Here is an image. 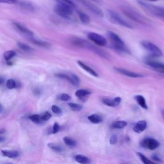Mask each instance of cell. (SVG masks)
<instances>
[{"mask_svg": "<svg viewBox=\"0 0 164 164\" xmlns=\"http://www.w3.org/2000/svg\"><path fill=\"white\" fill-rule=\"evenodd\" d=\"M71 43L75 46L79 47H82V48H86L91 49L92 51H93L94 53H96V54L100 55L104 58H108L107 55L105 53L103 52L101 50H99L98 48L94 47L92 46L91 44L89 43L88 42H87L86 41L83 40V39H80V38H73L71 39Z\"/></svg>", "mask_w": 164, "mask_h": 164, "instance_id": "6da1fadb", "label": "cell"}, {"mask_svg": "<svg viewBox=\"0 0 164 164\" xmlns=\"http://www.w3.org/2000/svg\"><path fill=\"white\" fill-rule=\"evenodd\" d=\"M122 11L127 17L129 18V19L135 21V22L142 24L147 23L148 21L144 16H142L139 13L136 12L133 9H131V8L123 7L122 9Z\"/></svg>", "mask_w": 164, "mask_h": 164, "instance_id": "7a4b0ae2", "label": "cell"}, {"mask_svg": "<svg viewBox=\"0 0 164 164\" xmlns=\"http://www.w3.org/2000/svg\"><path fill=\"white\" fill-rule=\"evenodd\" d=\"M54 11L59 16L68 19L73 13V7L69 5L58 3L54 8Z\"/></svg>", "mask_w": 164, "mask_h": 164, "instance_id": "3957f363", "label": "cell"}, {"mask_svg": "<svg viewBox=\"0 0 164 164\" xmlns=\"http://www.w3.org/2000/svg\"><path fill=\"white\" fill-rule=\"evenodd\" d=\"M108 37L112 43V46L115 49L119 50V51H125L126 47L124 42L117 34H116L113 31H108Z\"/></svg>", "mask_w": 164, "mask_h": 164, "instance_id": "277c9868", "label": "cell"}, {"mask_svg": "<svg viewBox=\"0 0 164 164\" xmlns=\"http://www.w3.org/2000/svg\"><path fill=\"white\" fill-rule=\"evenodd\" d=\"M141 44L142 47H143L145 49H146L153 57H161L163 54L162 51H161L159 47H157L154 44H153L152 42L147 41H144L141 42Z\"/></svg>", "mask_w": 164, "mask_h": 164, "instance_id": "5b68a950", "label": "cell"}, {"mask_svg": "<svg viewBox=\"0 0 164 164\" xmlns=\"http://www.w3.org/2000/svg\"><path fill=\"white\" fill-rule=\"evenodd\" d=\"M108 15L113 22L115 23L117 25L122 26L123 27H125L127 28H133V26L131 24H129L126 21L123 19L119 15L117 12H115L113 10H108Z\"/></svg>", "mask_w": 164, "mask_h": 164, "instance_id": "8992f818", "label": "cell"}, {"mask_svg": "<svg viewBox=\"0 0 164 164\" xmlns=\"http://www.w3.org/2000/svg\"><path fill=\"white\" fill-rule=\"evenodd\" d=\"M88 38L90 41L93 42L94 44H96L97 46H105L107 44V41L104 37L99 35L98 33L94 32H90L87 35Z\"/></svg>", "mask_w": 164, "mask_h": 164, "instance_id": "52a82bcc", "label": "cell"}, {"mask_svg": "<svg viewBox=\"0 0 164 164\" xmlns=\"http://www.w3.org/2000/svg\"><path fill=\"white\" fill-rule=\"evenodd\" d=\"M141 145L144 148L149 150H155L160 146V142L154 139L145 138L141 141Z\"/></svg>", "mask_w": 164, "mask_h": 164, "instance_id": "ba28073f", "label": "cell"}, {"mask_svg": "<svg viewBox=\"0 0 164 164\" xmlns=\"http://www.w3.org/2000/svg\"><path fill=\"white\" fill-rule=\"evenodd\" d=\"M81 2L84 6L91 12L93 13V14H96L100 17H103L104 16V14H103L102 10L99 7H97L96 5L88 1H86V0H81Z\"/></svg>", "mask_w": 164, "mask_h": 164, "instance_id": "9c48e42d", "label": "cell"}, {"mask_svg": "<svg viewBox=\"0 0 164 164\" xmlns=\"http://www.w3.org/2000/svg\"><path fill=\"white\" fill-rule=\"evenodd\" d=\"M55 76H56L58 78L66 80L69 82V83L73 85L78 86L79 83H80V79H79L78 76L76 75H75V74H70V75H69V74L59 73V74H57Z\"/></svg>", "mask_w": 164, "mask_h": 164, "instance_id": "30bf717a", "label": "cell"}, {"mask_svg": "<svg viewBox=\"0 0 164 164\" xmlns=\"http://www.w3.org/2000/svg\"><path fill=\"white\" fill-rule=\"evenodd\" d=\"M144 8H145L148 11H149L154 14L156 16L164 18V8L163 7H158L153 5H147L145 3H141Z\"/></svg>", "mask_w": 164, "mask_h": 164, "instance_id": "8fae6325", "label": "cell"}, {"mask_svg": "<svg viewBox=\"0 0 164 164\" xmlns=\"http://www.w3.org/2000/svg\"><path fill=\"white\" fill-rule=\"evenodd\" d=\"M145 63H146L147 65L150 66L153 69H154L155 71H157V72L164 74V63L159 62L153 61V60H147Z\"/></svg>", "mask_w": 164, "mask_h": 164, "instance_id": "7c38bea8", "label": "cell"}, {"mask_svg": "<svg viewBox=\"0 0 164 164\" xmlns=\"http://www.w3.org/2000/svg\"><path fill=\"white\" fill-rule=\"evenodd\" d=\"M115 70L117 71V73L121 74V75L128 76V77H130V78H141L143 76V75H141V74L132 72V71L126 70L125 69L115 68Z\"/></svg>", "mask_w": 164, "mask_h": 164, "instance_id": "4fadbf2b", "label": "cell"}, {"mask_svg": "<svg viewBox=\"0 0 164 164\" xmlns=\"http://www.w3.org/2000/svg\"><path fill=\"white\" fill-rule=\"evenodd\" d=\"M121 102V98L120 97H116L114 99L104 98L103 99V103L105 105L111 107H117Z\"/></svg>", "mask_w": 164, "mask_h": 164, "instance_id": "5bb4252c", "label": "cell"}, {"mask_svg": "<svg viewBox=\"0 0 164 164\" xmlns=\"http://www.w3.org/2000/svg\"><path fill=\"white\" fill-rule=\"evenodd\" d=\"M147 123L145 121H139L133 127V131L137 133H140L144 131L147 128Z\"/></svg>", "mask_w": 164, "mask_h": 164, "instance_id": "9a60e30c", "label": "cell"}, {"mask_svg": "<svg viewBox=\"0 0 164 164\" xmlns=\"http://www.w3.org/2000/svg\"><path fill=\"white\" fill-rule=\"evenodd\" d=\"M14 25L18 31H20V32H21L23 34H25V35H29V36H31L33 35L32 31L29 30L28 28L25 27V26L21 25V24L18 23H14Z\"/></svg>", "mask_w": 164, "mask_h": 164, "instance_id": "2e32d148", "label": "cell"}, {"mask_svg": "<svg viewBox=\"0 0 164 164\" xmlns=\"http://www.w3.org/2000/svg\"><path fill=\"white\" fill-rule=\"evenodd\" d=\"M78 63L83 70L87 71V72L89 73L90 75H91L93 76H95V77H98V76H99L98 74H97L96 71L90 67L89 66L87 65L85 63H84L83 62H82L81 61H78Z\"/></svg>", "mask_w": 164, "mask_h": 164, "instance_id": "e0dca14e", "label": "cell"}, {"mask_svg": "<svg viewBox=\"0 0 164 164\" xmlns=\"http://www.w3.org/2000/svg\"><path fill=\"white\" fill-rule=\"evenodd\" d=\"M1 153L4 157H7L10 158H16L20 155L19 153L15 150H2Z\"/></svg>", "mask_w": 164, "mask_h": 164, "instance_id": "ac0fdd59", "label": "cell"}, {"mask_svg": "<svg viewBox=\"0 0 164 164\" xmlns=\"http://www.w3.org/2000/svg\"><path fill=\"white\" fill-rule=\"evenodd\" d=\"M91 94V92L87 89H79L76 92L75 95L78 98L81 99H84L87 98V97Z\"/></svg>", "mask_w": 164, "mask_h": 164, "instance_id": "d6986e66", "label": "cell"}, {"mask_svg": "<svg viewBox=\"0 0 164 164\" xmlns=\"http://www.w3.org/2000/svg\"><path fill=\"white\" fill-rule=\"evenodd\" d=\"M88 119L94 124H99L103 122V117L99 114H92L88 117Z\"/></svg>", "mask_w": 164, "mask_h": 164, "instance_id": "ffe728a7", "label": "cell"}, {"mask_svg": "<svg viewBox=\"0 0 164 164\" xmlns=\"http://www.w3.org/2000/svg\"><path fill=\"white\" fill-rule=\"evenodd\" d=\"M135 98L136 101L137 102V103L141 106L142 108H143L144 109H148V107L147 105V103L146 101H145V99L144 97L141 96V95H137L135 97Z\"/></svg>", "mask_w": 164, "mask_h": 164, "instance_id": "44dd1931", "label": "cell"}, {"mask_svg": "<svg viewBox=\"0 0 164 164\" xmlns=\"http://www.w3.org/2000/svg\"><path fill=\"white\" fill-rule=\"evenodd\" d=\"M75 160L79 163L81 164H89L90 163V159L85 157V156L81 155H77L75 156Z\"/></svg>", "mask_w": 164, "mask_h": 164, "instance_id": "7402d4cb", "label": "cell"}, {"mask_svg": "<svg viewBox=\"0 0 164 164\" xmlns=\"http://www.w3.org/2000/svg\"><path fill=\"white\" fill-rule=\"evenodd\" d=\"M127 125H128V123H127L126 121H118L112 123L111 126H112V128L114 129H122L124 128V127H126Z\"/></svg>", "mask_w": 164, "mask_h": 164, "instance_id": "603a6c76", "label": "cell"}, {"mask_svg": "<svg viewBox=\"0 0 164 164\" xmlns=\"http://www.w3.org/2000/svg\"><path fill=\"white\" fill-rule=\"evenodd\" d=\"M31 42H32L33 44L37 45V46H40V47H46V48H48V47H50V44L49 43H47V42L42 41L41 40H38V39H36L31 38Z\"/></svg>", "mask_w": 164, "mask_h": 164, "instance_id": "cb8c5ba5", "label": "cell"}, {"mask_svg": "<svg viewBox=\"0 0 164 164\" xmlns=\"http://www.w3.org/2000/svg\"><path fill=\"white\" fill-rule=\"evenodd\" d=\"M17 46L22 51L26 53H30L32 51V48L30 46H29L28 45L25 43H23V42H17Z\"/></svg>", "mask_w": 164, "mask_h": 164, "instance_id": "d4e9b609", "label": "cell"}, {"mask_svg": "<svg viewBox=\"0 0 164 164\" xmlns=\"http://www.w3.org/2000/svg\"><path fill=\"white\" fill-rule=\"evenodd\" d=\"M63 141L66 145H68V146H69V147H75L76 145V141L73 140V139L70 138V137H63Z\"/></svg>", "mask_w": 164, "mask_h": 164, "instance_id": "484cf974", "label": "cell"}, {"mask_svg": "<svg viewBox=\"0 0 164 164\" xmlns=\"http://www.w3.org/2000/svg\"><path fill=\"white\" fill-rule=\"evenodd\" d=\"M78 15H79V17H80V19L83 23L87 24L90 22V21H91L89 15H87L86 14H85V13L83 12H79Z\"/></svg>", "mask_w": 164, "mask_h": 164, "instance_id": "4316f807", "label": "cell"}, {"mask_svg": "<svg viewBox=\"0 0 164 164\" xmlns=\"http://www.w3.org/2000/svg\"><path fill=\"white\" fill-rule=\"evenodd\" d=\"M47 146H48V147H49L50 149L57 153H61L63 151V148L60 146V145L55 144L53 143H49L48 145H47Z\"/></svg>", "mask_w": 164, "mask_h": 164, "instance_id": "83f0119b", "label": "cell"}, {"mask_svg": "<svg viewBox=\"0 0 164 164\" xmlns=\"http://www.w3.org/2000/svg\"><path fill=\"white\" fill-rule=\"evenodd\" d=\"M137 155L139 156L140 159L141 160V161L143 162L144 164H157L155 162L148 159L145 156H144L143 154H142L141 153H137Z\"/></svg>", "mask_w": 164, "mask_h": 164, "instance_id": "f1b7e54d", "label": "cell"}, {"mask_svg": "<svg viewBox=\"0 0 164 164\" xmlns=\"http://www.w3.org/2000/svg\"><path fill=\"white\" fill-rule=\"evenodd\" d=\"M15 52L14 51H12V50H10V51H7L4 53L3 57L4 59L7 60V61H9L11 59H12L13 57L15 56Z\"/></svg>", "mask_w": 164, "mask_h": 164, "instance_id": "f546056e", "label": "cell"}, {"mask_svg": "<svg viewBox=\"0 0 164 164\" xmlns=\"http://www.w3.org/2000/svg\"><path fill=\"white\" fill-rule=\"evenodd\" d=\"M68 105L71 109L73 111H80L83 108V107L81 105L74 103H69Z\"/></svg>", "mask_w": 164, "mask_h": 164, "instance_id": "4dcf8cb0", "label": "cell"}, {"mask_svg": "<svg viewBox=\"0 0 164 164\" xmlns=\"http://www.w3.org/2000/svg\"><path fill=\"white\" fill-rule=\"evenodd\" d=\"M30 119L32 121V122L36 124L40 123L42 121L41 116L38 114H33L32 115H31L30 117Z\"/></svg>", "mask_w": 164, "mask_h": 164, "instance_id": "1f68e13d", "label": "cell"}, {"mask_svg": "<svg viewBox=\"0 0 164 164\" xmlns=\"http://www.w3.org/2000/svg\"><path fill=\"white\" fill-rule=\"evenodd\" d=\"M7 87L8 89H13L17 87V83L13 79H10V80L7 81Z\"/></svg>", "mask_w": 164, "mask_h": 164, "instance_id": "d6a6232c", "label": "cell"}, {"mask_svg": "<svg viewBox=\"0 0 164 164\" xmlns=\"http://www.w3.org/2000/svg\"><path fill=\"white\" fill-rule=\"evenodd\" d=\"M21 7H23V9H25L26 10H28L30 12H32L33 11V7L31 5V4L29 3H21Z\"/></svg>", "mask_w": 164, "mask_h": 164, "instance_id": "836d02e7", "label": "cell"}, {"mask_svg": "<svg viewBox=\"0 0 164 164\" xmlns=\"http://www.w3.org/2000/svg\"><path fill=\"white\" fill-rule=\"evenodd\" d=\"M51 110L53 112L56 113V114H60V113H62V111L60 109V108L57 105H53L51 107Z\"/></svg>", "mask_w": 164, "mask_h": 164, "instance_id": "e575fe53", "label": "cell"}, {"mask_svg": "<svg viewBox=\"0 0 164 164\" xmlns=\"http://www.w3.org/2000/svg\"><path fill=\"white\" fill-rule=\"evenodd\" d=\"M51 117V114L49 112H45L41 115V119L43 121H48Z\"/></svg>", "mask_w": 164, "mask_h": 164, "instance_id": "d590c367", "label": "cell"}, {"mask_svg": "<svg viewBox=\"0 0 164 164\" xmlns=\"http://www.w3.org/2000/svg\"><path fill=\"white\" fill-rule=\"evenodd\" d=\"M56 1H58L59 3H62V4H66V5H70L71 7H74L75 5L73 3V1L71 0H56Z\"/></svg>", "mask_w": 164, "mask_h": 164, "instance_id": "8d00e7d4", "label": "cell"}, {"mask_svg": "<svg viewBox=\"0 0 164 164\" xmlns=\"http://www.w3.org/2000/svg\"><path fill=\"white\" fill-rule=\"evenodd\" d=\"M60 99L63 101H68L71 99V96L67 94L63 93V94H62L61 95H60Z\"/></svg>", "mask_w": 164, "mask_h": 164, "instance_id": "74e56055", "label": "cell"}, {"mask_svg": "<svg viewBox=\"0 0 164 164\" xmlns=\"http://www.w3.org/2000/svg\"><path fill=\"white\" fill-rule=\"evenodd\" d=\"M118 138L116 135H112L110 139V144L112 145H114L117 142Z\"/></svg>", "mask_w": 164, "mask_h": 164, "instance_id": "f35d334b", "label": "cell"}, {"mask_svg": "<svg viewBox=\"0 0 164 164\" xmlns=\"http://www.w3.org/2000/svg\"><path fill=\"white\" fill-rule=\"evenodd\" d=\"M60 130V125L58 123H55L53 127V133L56 134Z\"/></svg>", "mask_w": 164, "mask_h": 164, "instance_id": "ab89813d", "label": "cell"}, {"mask_svg": "<svg viewBox=\"0 0 164 164\" xmlns=\"http://www.w3.org/2000/svg\"><path fill=\"white\" fill-rule=\"evenodd\" d=\"M17 0H0V3L8 4H14L17 2Z\"/></svg>", "mask_w": 164, "mask_h": 164, "instance_id": "60d3db41", "label": "cell"}, {"mask_svg": "<svg viewBox=\"0 0 164 164\" xmlns=\"http://www.w3.org/2000/svg\"><path fill=\"white\" fill-rule=\"evenodd\" d=\"M151 158H152V159H153V160L156 161V162H162V160H161L160 158H159V157H158V156L157 155H153L152 157H151Z\"/></svg>", "mask_w": 164, "mask_h": 164, "instance_id": "b9f144b4", "label": "cell"}, {"mask_svg": "<svg viewBox=\"0 0 164 164\" xmlns=\"http://www.w3.org/2000/svg\"><path fill=\"white\" fill-rule=\"evenodd\" d=\"M3 112H4V108L2 106V105L0 104V113H2Z\"/></svg>", "mask_w": 164, "mask_h": 164, "instance_id": "7bdbcfd3", "label": "cell"}, {"mask_svg": "<svg viewBox=\"0 0 164 164\" xmlns=\"http://www.w3.org/2000/svg\"><path fill=\"white\" fill-rule=\"evenodd\" d=\"M5 82V79L1 77V76H0V85L3 84Z\"/></svg>", "mask_w": 164, "mask_h": 164, "instance_id": "ee69618b", "label": "cell"}, {"mask_svg": "<svg viewBox=\"0 0 164 164\" xmlns=\"http://www.w3.org/2000/svg\"><path fill=\"white\" fill-rule=\"evenodd\" d=\"M5 141V138L3 137H2V136H0V143L1 142H4Z\"/></svg>", "mask_w": 164, "mask_h": 164, "instance_id": "f6af8a7d", "label": "cell"}, {"mask_svg": "<svg viewBox=\"0 0 164 164\" xmlns=\"http://www.w3.org/2000/svg\"><path fill=\"white\" fill-rule=\"evenodd\" d=\"M5 132V129L4 128H2L1 129H0V134H3Z\"/></svg>", "mask_w": 164, "mask_h": 164, "instance_id": "bcb514c9", "label": "cell"}, {"mask_svg": "<svg viewBox=\"0 0 164 164\" xmlns=\"http://www.w3.org/2000/svg\"><path fill=\"white\" fill-rule=\"evenodd\" d=\"M162 117L163 118V119H164V110H163L162 111Z\"/></svg>", "mask_w": 164, "mask_h": 164, "instance_id": "7dc6e473", "label": "cell"}, {"mask_svg": "<svg viewBox=\"0 0 164 164\" xmlns=\"http://www.w3.org/2000/svg\"><path fill=\"white\" fill-rule=\"evenodd\" d=\"M147 1H159V0H147Z\"/></svg>", "mask_w": 164, "mask_h": 164, "instance_id": "c3c4849f", "label": "cell"}, {"mask_svg": "<svg viewBox=\"0 0 164 164\" xmlns=\"http://www.w3.org/2000/svg\"><path fill=\"white\" fill-rule=\"evenodd\" d=\"M93 1H98V0H93Z\"/></svg>", "mask_w": 164, "mask_h": 164, "instance_id": "681fc988", "label": "cell"}, {"mask_svg": "<svg viewBox=\"0 0 164 164\" xmlns=\"http://www.w3.org/2000/svg\"><path fill=\"white\" fill-rule=\"evenodd\" d=\"M7 164H13V163H7Z\"/></svg>", "mask_w": 164, "mask_h": 164, "instance_id": "f907efd6", "label": "cell"}]
</instances>
